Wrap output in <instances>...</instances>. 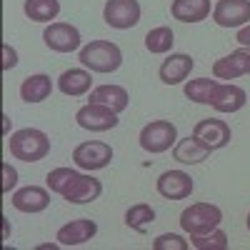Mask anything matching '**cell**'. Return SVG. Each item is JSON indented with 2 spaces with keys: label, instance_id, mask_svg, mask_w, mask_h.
<instances>
[{
  "label": "cell",
  "instance_id": "83f0119b",
  "mask_svg": "<svg viewBox=\"0 0 250 250\" xmlns=\"http://www.w3.org/2000/svg\"><path fill=\"white\" fill-rule=\"evenodd\" d=\"M193 238V248L195 250H225L228 248V235L223 230H210L203 235H190Z\"/></svg>",
  "mask_w": 250,
  "mask_h": 250
},
{
  "label": "cell",
  "instance_id": "d6a6232c",
  "mask_svg": "<svg viewBox=\"0 0 250 250\" xmlns=\"http://www.w3.org/2000/svg\"><path fill=\"white\" fill-rule=\"evenodd\" d=\"M245 225H248V230H250V213H248V220H245Z\"/></svg>",
  "mask_w": 250,
  "mask_h": 250
},
{
  "label": "cell",
  "instance_id": "1f68e13d",
  "mask_svg": "<svg viewBox=\"0 0 250 250\" xmlns=\"http://www.w3.org/2000/svg\"><path fill=\"white\" fill-rule=\"evenodd\" d=\"M235 40H238V43H240L243 48H250V25H243V28L238 30Z\"/></svg>",
  "mask_w": 250,
  "mask_h": 250
},
{
  "label": "cell",
  "instance_id": "277c9868",
  "mask_svg": "<svg viewBox=\"0 0 250 250\" xmlns=\"http://www.w3.org/2000/svg\"><path fill=\"white\" fill-rule=\"evenodd\" d=\"M140 148L150 155H160L165 150H170V145L178 140V128L170 120H150L140 130Z\"/></svg>",
  "mask_w": 250,
  "mask_h": 250
},
{
  "label": "cell",
  "instance_id": "ac0fdd59",
  "mask_svg": "<svg viewBox=\"0 0 250 250\" xmlns=\"http://www.w3.org/2000/svg\"><path fill=\"white\" fill-rule=\"evenodd\" d=\"M93 88V75L88 68H70L58 78V90L62 95H70V98H80L90 93Z\"/></svg>",
  "mask_w": 250,
  "mask_h": 250
},
{
  "label": "cell",
  "instance_id": "5b68a950",
  "mask_svg": "<svg viewBox=\"0 0 250 250\" xmlns=\"http://www.w3.org/2000/svg\"><path fill=\"white\" fill-rule=\"evenodd\" d=\"M73 160L83 170H90V173L103 170V168H108L110 160H113V148L108 143H100V140H85L73 150Z\"/></svg>",
  "mask_w": 250,
  "mask_h": 250
},
{
  "label": "cell",
  "instance_id": "8992f818",
  "mask_svg": "<svg viewBox=\"0 0 250 250\" xmlns=\"http://www.w3.org/2000/svg\"><path fill=\"white\" fill-rule=\"evenodd\" d=\"M75 123L80 125L83 130H90V133H105L118 128V113L100 105V103H88L75 113Z\"/></svg>",
  "mask_w": 250,
  "mask_h": 250
},
{
  "label": "cell",
  "instance_id": "5bb4252c",
  "mask_svg": "<svg viewBox=\"0 0 250 250\" xmlns=\"http://www.w3.org/2000/svg\"><path fill=\"white\" fill-rule=\"evenodd\" d=\"M13 208L20 213H43L45 208L50 205V193L40 185H28V188H20V190L13 193Z\"/></svg>",
  "mask_w": 250,
  "mask_h": 250
},
{
  "label": "cell",
  "instance_id": "30bf717a",
  "mask_svg": "<svg viewBox=\"0 0 250 250\" xmlns=\"http://www.w3.org/2000/svg\"><path fill=\"white\" fill-rule=\"evenodd\" d=\"M43 40L45 45L55 53H73L80 48V30L70 23H50L43 30Z\"/></svg>",
  "mask_w": 250,
  "mask_h": 250
},
{
  "label": "cell",
  "instance_id": "ffe728a7",
  "mask_svg": "<svg viewBox=\"0 0 250 250\" xmlns=\"http://www.w3.org/2000/svg\"><path fill=\"white\" fill-rule=\"evenodd\" d=\"M90 103H100V105H105L115 113H123L125 108L130 105V95L123 85H98L90 90Z\"/></svg>",
  "mask_w": 250,
  "mask_h": 250
},
{
  "label": "cell",
  "instance_id": "7a4b0ae2",
  "mask_svg": "<svg viewBox=\"0 0 250 250\" xmlns=\"http://www.w3.org/2000/svg\"><path fill=\"white\" fill-rule=\"evenodd\" d=\"M8 150L15 160L38 163L50 153V138L38 128H23L8 140Z\"/></svg>",
  "mask_w": 250,
  "mask_h": 250
},
{
  "label": "cell",
  "instance_id": "ba28073f",
  "mask_svg": "<svg viewBox=\"0 0 250 250\" xmlns=\"http://www.w3.org/2000/svg\"><path fill=\"white\" fill-rule=\"evenodd\" d=\"M213 20L220 28H243L250 23V0H218Z\"/></svg>",
  "mask_w": 250,
  "mask_h": 250
},
{
  "label": "cell",
  "instance_id": "8fae6325",
  "mask_svg": "<svg viewBox=\"0 0 250 250\" xmlns=\"http://www.w3.org/2000/svg\"><path fill=\"white\" fill-rule=\"evenodd\" d=\"M155 188L165 200H185L193 193V178L183 170H165L158 178Z\"/></svg>",
  "mask_w": 250,
  "mask_h": 250
},
{
  "label": "cell",
  "instance_id": "4316f807",
  "mask_svg": "<svg viewBox=\"0 0 250 250\" xmlns=\"http://www.w3.org/2000/svg\"><path fill=\"white\" fill-rule=\"evenodd\" d=\"M75 178H78V170H73V168H55V170L48 173L45 183H48V190H53V193H58L62 198V193L68 190Z\"/></svg>",
  "mask_w": 250,
  "mask_h": 250
},
{
  "label": "cell",
  "instance_id": "3957f363",
  "mask_svg": "<svg viewBox=\"0 0 250 250\" xmlns=\"http://www.w3.org/2000/svg\"><path fill=\"white\" fill-rule=\"evenodd\" d=\"M223 223V210L213 203H195L180 213V228L188 235L210 233Z\"/></svg>",
  "mask_w": 250,
  "mask_h": 250
},
{
  "label": "cell",
  "instance_id": "603a6c76",
  "mask_svg": "<svg viewBox=\"0 0 250 250\" xmlns=\"http://www.w3.org/2000/svg\"><path fill=\"white\" fill-rule=\"evenodd\" d=\"M23 10L33 23H50L60 13V0H25Z\"/></svg>",
  "mask_w": 250,
  "mask_h": 250
},
{
  "label": "cell",
  "instance_id": "4dcf8cb0",
  "mask_svg": "<svg viewBox=\"0 0 250 250\" xmlns=\"http://www.w3.org/2000/svg\"><path fill=\"white\" fill-rule=\"evenodd\" d=\"M18 65V53L8 43H3V70H13Z\"/></svg>",
  "mask_w": 250,
  "mask_h": 250
},
{
  "label": "cell",
  "instance_id": "2e32d148",
  "mask_svg": "<svg viewBox=\"0 0 250 250\" xmlns=\"http://www.w3.org/2000/svg\"><path fill=\"white\" fill-rule=\"evenodd\" d=\"M100 193H103V183H100L98 178L78 173V178L70 183L68 190L62 193V198H65L68 203H73V205H85V203L98 200Z\"/></svg>",
  "mask_w": 250,
  "mask_h": 250
},
{
  "label": "cell",
  "instance_id": "7c38bea8",
  "mask_svg": "<svg viewBox=\"0 0 250 250\" xmlns=\"http://www.w3.org/2000/svg\"><path fill=\"white\" fill-rule=\"evenodd\" d=\"M213 75L218 80H235L240 75H250V48H238L213 62Z\"/></svg>",
  "mask_w": 250,
  "mask_h": 250
},
{
  "label": "cell",
  "instance_id": "cb8c5ba5",
  "mask_svg": "<svg viewBox=\"0 0 250 250\" xmlns=\"http://www.w3.org/2000/svg\"><path fill=\"white\" fill-rule=\"evenodd\" d=\"M175 43V33L168 28V25H158L153 30H148V35H145V48H148V53L153 55H163L168 53Z\"/></svg>",
  "mask_w": 250,
  "mask_h": 250
},
{
  "label": "cell",
  "instance_id": "9a60e30c",
  "mask_svg": "<svg viewBox=\"0 0 250 250\" xmlns=\"http://www.w3.org/2000/svg\"><path fill=\"white\" fill-rule=\"evenodd\" d=\"M193 68H195V60L188 53H170L163 60L158 75H160V80L165 83V85H178V83L188 80V75H190Z\"/></svg>",
  "mask_w": 250,
  "mask_h": 250
},
{
  "label": "cell",
  "instance_id": "6da1fadb",
  "mask_svg": "<svg viewBox=\"0 0 250 250\" xmlns=\"http://www.w3.org/2000/svg\"><path fill=\"white\" fill-rule=\"evenodd\" d=\"M78 60L90 73H115L123 65V53L110 40H90L88 45L80 48Z\"/></svg>",
  "mask_w": 250,
  "mask_h": 250
},
{
  "label": "cell",
  "instance_id": "484cf974",
  "mask_svg": "<svg viewBox=\"0 0 250 250\" xmlns=\"http://www.w3.org/2000/svg\"><path fill=\"white\" fill-rule=\"evenodd\" d=\"M218 85V80H210V78H198V80H190L185 85V98L193 100V103H200V105H208L210 103V95Z\"/></svg>",
  "mask_w": 250,
  "mask_h": 250
},
{
  "label": "cell",
  "instance_id": "52a82bcc",
  "mask_svg": "<svg viewBox=\"0 0 250 250\" xmlns=\"http://www.w3.org/2000/svg\"><path fill=\"white\" fill-rule=\"evenodd\" d=\"M103 20L115 30H130L140 23V3L138 0H108L103 8Z\"/></svg>",
  "mask_w": 250,
  "mask_h": 250
},
{
  "label": "cell",
  "instance_id": "4fadbf2b",
  "mask_svg": "<svg viewBox=\"0 0 250 250\" xmlns=\"http://www.w3.org/2000/svg\"><path fill=\"white\" fill-rule=\"evenodd\" d=\"M245 103H248V93L240 85H233V83L220 85L218 83L208 105H213L218 113H238V110L245 108Z\"/></svg>",
  "mask_w": 250,
  "mask_h": 250
},
{
  "label": "cell",
  "instance_id": "d4e9b609",
  "mask_svg": "<svg viewBox=\"0 0 250 250\" xmlns=\"http://www.w3.org/2000/svg\"><path fill=\"white\" fill-rule=\"evenodd\" d=\"M153 220H155V210L148 203H135L125 210V225L133 228V230H145Z\"/></svg>",
  "mask_w": 250,
  "mask_h": 250
},
{
  "label": "cell",
  "instance_id": "e0dca14e",
  "mask_svg": "<svg viewBox=\"0 0 250 250\" xmlns=\"http://www.w3.org/2000/svg\"><path fill=\"white\" fill-rule=\"evenodd\" d=\"M95 233H98L95 220L78 218V220H70L68 225H62L60 230H58V235H55V240H58L60 245L70 248V245H83V243L93 240V238H95Z\"/></svg>",
  "mask_w": 250,
  "mask_h": 250
},
{
  "label": "cell",
  "instance_id": "f1b7e54d",
  "mask_svg": "<svg viewBox=\"0 0 250 250\" xmlns=\"http://www.w3.org/2000/svg\"><path fill=\"white\" fill-rule=\"evenodd\" d=\"M153 250H188V240H183L175 233H165L153 240Z\"/></svg>",
  "mask_w": 250,
  "mask_h": 250
},
{
  "label": "cell",
  "instance_id": "f546056e",
  "mask_svg": "<svg viewBox=\"0 0 250 250\" xmlns=\"http://www.w3.org/2000/svg\"><path fill=\"white\" fill-rule=\"evenodd\" d=\"M15 185H18V170L10 163H3V193L8 195Z\"/></svg>",
  "mask_w": 250,
  "mask_h": 250
},
{
  "label": "cell",
  "instance_id": "9c48e42d",
  "mask_svg": "<svg viewBox=\"0 0 250 250\" xmlns=\"http://www.w3.org/2000/svg\"><path fill=\"white\" fill-rule=\"evenodd\" d=\"M193 135L208 145L210 150H220L230 143L233 133H230V125L225 120H218V118H205V120H198L195 128H193Z\"/></svg>",
  "mask_w": 250,
  "mask_h": 250
},
{
  "label": "cell",
  "instance_id": "7402d4cb",
  "mask_svg": "<svg viewBox=\"0 0 250 250\" xmlns=\"http://www.w3.org/2000/svg\"><path fill=\"white\" fill-rule=\"evenodd\" d=\"M50 93H53V80L45 73L28 75L23 83H20V98H23L25 103H43V100L50 98Z\"/></svg>",
  "mask_w": 250,
  "mask_h": 250
},
{
  "label": "cell",
  "instance_id": "44dd1931",
  "mask_svg": "<svg viewBox=\"0 0 250 250\" xmlns=\"http://www.w3.org/2000/svg\"><path fill=\"white\" fill-rule=\"evenodd\" d=\"M170 15L180 23H200L210 15V0H173Z\"/></svg>",
  "mask_w": 250,
  "mask_h": 250
},
{
  "label": "cell",
  "instance_id": "d6986e66",
  "mask_svg": "<svg viewBox=\"0 0 250 250\" xmlns=\"http://www.w3.org/2000/svg\"><path fill=\"white\" fill-rule=\"evenodd\" d=\"M210 153L213 150L208 148V145H203L195 135H188V138L178 140L175 148H173V158L178 163H183V165H198V163L210 158Z\"/></svg>",
  "mask_w": 250,
  "mask_h": 250
}]
</instances>
